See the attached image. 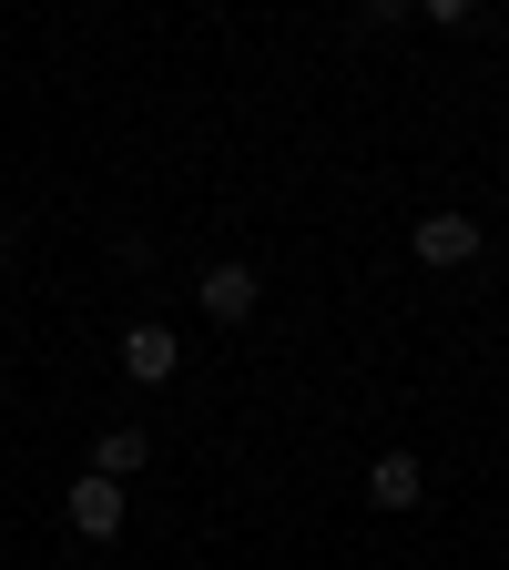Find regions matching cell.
Returning a JSON list of instances; mask_svg holds the SVG:
<instances>
[{"mask_svg":"<svg viewBox=\"0 0 509 570\" xmlns=\"http://www.w3.org/2000/svg\"><path fill=\"white\" fill-rule=\"evenodd\" d=\"M123 510H133V499H123V479H102V469H82V479L61 489V520L82 530V540H112V530H123Z\"/></svg>","mask_w":509,"mask_h":570,"instance_id":"1","label":"cell"},{"mask_svg":"<svg viewBox=\"0 0 509 570\" xmlns=\"http://www.w3.org/2000/svg\"><path fill=\"white\" fill-rule=\"evenodd\" d=\"M194 296H204V316H214V326H245V316L265 306V275L225 255V265H204V285H194Z\"/></svg>","mask_w":509,"mask_h":570,"instance_id":"2","label":"cell"},{"mask_svg":"<svg viewBox=\"0 0 509 570\" xmlns=\"http://www.w3.org/2000/svg\"><path fill=\"white\" fill-rule=\"evenodd\" d=\"M408 255H418V265H439V275H459V265H479V225H469V214H418Z\"/></svg>","mask_w":509,"mask_h":570,"instance_id":"3","label":"cell"},{"mask_svg":"<svg viewBox=\"0 0 509 570\" xmlns=\"http://www.w3.org/2000/svg\"><path fill=\"white\" fill-rule=\"evenodd\" d=\"M174 367H184V336L174 326H123V377L133 387H164Z\"/></svg>","mask_w":509,"mask_h":570,"instance_id":"4","label":"cell"},{"mask_svg":"<svg viewBox=\"0 0 509 570\" xmlns=\"http://www.w3.org/2000/svg\"><path fill=\"white\" fill-rule=\"evenodd\" d=\"M368 499H378V510H418V499H428V469H418L408 449H378V469H368Z\"/></svg>","mask_w":509,"mask_h":570,"instance_id":"5","label":"cell"},{"mask_svg":"<svg viewBox=\"0 0 509 570\" xmlns=\"http://www.w3.org/2000/svg\"><path fill=\"white\" fill-rule=\"evenodd\" d=\"M143 459H154V439H143V428H102V449H92V469H102V479H133Z\"/></svg>","mask_w":509,"mask_h":570,"instance_id":"6","label":"cell"},{"mask_svg":"<svg viewBox=\"0 0 509 570\" xmlns=\"http://www.w3.org/2000/svg\"><path fill=\"white\" fill-rule=\"evenodd\" d=\"M418 21H439V31H469V21H479V0H418Z\"/></svg>","mask_w":509,"mask_h":570,"instance_id":"7","label":"cell"},{"mask_svg":"<svg viewBox=\"0 0 509 570\" xmlns=\"http://www.w3.org/2000/svg\"><path fill=\"white\" fill-rule=\"evenodd\" d=\"M408 11H418V0H356V21H368V31H398Z\"/></svg>","mask_w":509,"mask_h":570,"instance_id":"8","label":"cell"},{"mask_svg":"<svg viewBox=\"0 0 509 570\" xmlns=\"http://www.w3.org/2000/svg\"><path fill=\"white\" fill-rule=\"evenodd\" d=\"M0 265H11V225H0Z\"/></svg>","mask_w":509,"mask_h":570,"instance_id":"9","label":"cell"}]
</instances>
